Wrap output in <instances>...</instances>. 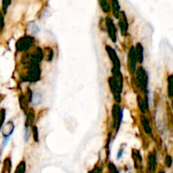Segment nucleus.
<instances>
[{"mask_svg":"<svg viewBox=\"0 0 173 173\" xmlns=\"http://www.w3.org/2000/svg\"><path fill=\"white\" fill-rule=\"evenodd\" d=\"M109 85L111 87V89L112 91L114 98L117 101V102H120V93L122 89V85L119 84L118 79L114 77H111L109 79Z\"/></svg>","mask_w":173,"mask_h":173,"instance_id":"1","label":"nucleus"},{"mask_svg":"<svg viewBox=\"0 0 173 173\" xmlns=\"http://www.w3.org/2000/svg\"><path fill=\"white\" fill-rule=\"evenodd\" d=\"M137 80H138V85L142 90H146L147 89V83H148V78L147 74L145 73L144 69L142 68H139L137 70Z\"/></svg>","mask_w":173,"mask_h":173,"instance_id":"2","label":"nucleus"},{"mask_svg":"<svg viewBox=\"0 0 173 173\" xmlns=\"http://www.w3.org/2000/svg\"><path fill=\"white\" fill-rule=\"evenodd\" d=\"M33 43V38L30 36H25L18 41L16 47L18 51H24L30 48V47Z\"/></svg>","mask_w":173,"mask_h":173,"instance_id":"3","label":"nucleus"},{"mask_svg":"<svg viewBox=\"0 0 173 173\" xmlns=\"http://www.w3.org/2000/svg\"><path fill=\"white\" fill-rule=\"evenodd\" d=\"M106 51L108 52L110 58L112 59V63H113L114 69L119 70L120 69V61H119L118 58V55L116 53V52L111 47H108V46L106 47Z\"/></svg>","mask_w":173,"mask_h":173,"instance_id":"4","label":"nucleus"},{"mask_svg":"<svg viewBox=\"0 0 173 173\" xmlns=\"http://www.w3.org/2000/svg\"><path fill=\"white\" fill-rule=\"evenodd\" d=\"M112 117H113L114 119V124L117 125V128L118 129L119 126H120V122L122 120V118H123V111L120 110V107H119L118 105H114L113 110H112Z\"/></svg>","mask_w":173,"mask_h":173,"instance_id":"5","label":"nucleus"},{"mask_svg":"<svg viewBox=\"0 0 173 173\" xmlns=\"http://www.w3.org/2000/svg\"><path fill=\"white\" fill-rule=\"evenodd\" d=\"M106 26H107V30H108V33L111 39L114 42H116L117 40V36H116V27L114 25L112 20L110 18H106Z\"/></svg>","mask_w":173,"mask_h":173,"instance_id":"6","label":"nucleus"},{"mask_svg":"<svg viewBox=\"0 0 173 173\" xmlns=\"http://www.w3.org/2000/svg\"><path fill=\"white\" fill-rule=\"evenodd\" d=\"M129 69L131 72H134L135 70V67H136V61H137V58H136V54H135V50L134 48H131L129 51Z\"/></svg>","mask_w":173,"mask_h":173,"instance_id":"7","label":"nucleus"},{"mask_svg":"<svg viewBox=\"0 0 173 173\" xmlns=\"http://www.w3.org/2000/svg\"><path fill=\"white\" fill-rule=\"evenodd\" d=\"M135 54H136V58L137 60L139 63H142L143 59V47L142 45L138 43L137 45V49L135 51Z\"/></svg>","mask_w":173,"mask_h":173,"instance_id":"8","label":"nucleus"},{"mask_svg":"<svg viewBox=\"0 0 173 173\" xmlns=\"http://www.w3.org/2000/svg\"><path fill=\"white\" fill-rule=\"evenodd\" d=\"M141 123L143 125V128L144 129V131L147 133V134H150L151 133V129H150V126H149V123L148 119L146 118L145 117L142 116L141 118Z\"/></svg>","mask_w":173,"mask_h":173,"instance_id":"9","label":"nucleus"},{"mask_svg":"<svg viewBox=\"0 0 173 173\" xmlns=\"http://www.w3.org/2000/svg\"><path fill=\"white\" fill-rule=\"evenodd\" d=\"M149 167L150 171H154L155 168V155L151 153L149 156Z\"/></svg>","mask_w":173,"mask_h":173,"instance_id":"10","label":"nucleus"},{"mask_svg":"<svg viewBox=\"0 0 173 173\" xmlns=\"http://www.w3.org/2000/svg\"><path fill=\"white\" fill-rule=\"evenodd\" d=\"M122 17H123V19L120 20V29L122 31H127V30H128L127 18H126L123 12L122 13Z\"/></svg>","mask_w":173,"mask_h":173,"instance_id":"11","label":"nucleus"},{"mask_svg":"<svg viewBox=\"0 0 173 173\" xmlns=\"http://www.w3.org/2000/svg\"><path fill=\"white\" fill-rule=\"evenodd\" d=\"M112 10H113L114 16L116 18H119V10H120V5H119L118 2L117 1H112Z\"/></svg>","mask_w":173,"mask_h":173,"instance_id":"12","label":"nucleus"},{"mask_svg":"<svg viewBox=\"0 0 173 173\" xmlns=\"http://www.w3.org/2000/svg\"><path fill=\"white\" fill-rule=\"evenodd\" d=\"M25 171V161H22L21 163L19 165V166L17 167V170L15 173H24Z\"/></svg>","mask_w":173,"mask_h":173,"instance_id":"13","label":"nucleus"},{"mask_svg":"<svg viewBox=\"0 0 173 173\" xmlns=\"http://www.w3.org/2000/svg\"><path fill=\"white\" fill-rule=\"evenodd\" d=\"M32 132H33V137H34V139L35 142L38 141V130H37V128L34 126L33 129H32Z\"/></svg>","mask_w":173,"mask_h":173,"instance_id":"14","label":"nucleus"},{"mask_svg":"<svg viewBox=\"0 0 173 173\" xmlns=\"http://www.w3.org/2000/svg\"><path fill=\"white\" fill-rule=\"evenodd\" d=\"M172 75H170L168 78V89H169V96L170 97H172Z\"/></svg>","mask_w":173,"mask_h":173,"instance_id":"15","label":"nucleus"},{"mask_svg":"<svg viewBox=\"0 0 173 173\" xmlns=\"http://www.w3.org/2000/svg\"><path fill=\"white\" fill-rule=\"evenodd\" d=\"M3 27H4V19H3V15L0 13V31L2 30Z\"/></svg>","mask_w":173,"mask_h":173,"instance_id":"16","label":"nucleus"},{"mask_svg":"<svg viewBox=\"0 0 173 173\" xmlns=\"http://www.w3.org/2000/svg\"><path fill=\"white\" fill-rule=\"evenodd\" d=\"M166 164H167L168 166H171V165H172V158H171V156H166Z\"/></svg>","mask_w":173,"mask_h":173,"instance_id":"17","label":"nucleus"},{"mask_svg":"<svg viewBox=\"0 0 173 173\" xmlns=\"http://www.w3.org/2000/svg\"><path fill=\"white\" fill-rule=\"evenodd\" d=\"M123 149H120V151H118V159H120L122 157V154H123Z\"/></svg>","mask_w":173,"mask_h":173,"instance_id":"18","label":"nucleus"}]
</instances>
